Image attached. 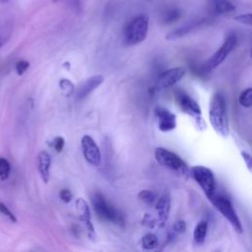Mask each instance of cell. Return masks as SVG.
Listing matches in <instances>:
<instances>
[{"label":"cell","mask_w":252,"mask_h":252,"mask_svg":"<svg viewBox=\"0 0 252 252\" xmlns=\"http://www.w3.org/2000/svg\"><path fill=\"white\" fill-rule=\"evenodd\" d=\"M209 118L215 131L221 137L226 138L229 134L226 104L223 95L219 92H217L211 99Z\"/></svg>","instance_id":"obj_1"},{"label":"cell","mask_w":252,"mask_h":252,"mask_svg":"<svg viewBox=\"0 0 252 252\" xmlns=\"http://www.w3.org/2000/svg\"><path fill=\"white\" fill-rule=\"evenodd\" d=\"M92 203L96 216L100 220L104 221L113 222L120 226L125 225L123 215L118 210H116L112 205H110L104 199L103 195H101L98 192L94 193V195L92 197Z\"/></svg>","instance_id":"obj_2"},{"label":"cell","mask_w":252,"mask_h":252,"mask_svg":"<svg viewBox=\"0 0 252 252\" xmlns=\"http://www.w3.org/2000/svg\"><path fill=\"white\" fill-rule=\"evenodd\" d=\"M149 19L146 15H139L132 19L124 30V42L127 45H135L142 42L148 32Z\"/></svg>","instance_id":"obj_3"},{"label":"cell","mask_w":252,"mask_h":252,"mask_svg":"<svg viewBox=\"0 0 252 252\" xmlns=\"http://www.w3.org/2000/svg\"><path fill=\"white\" fill-rule=\"evenodd\" d=\"M155 158L160 165L176 172L180 176L187 177L189 175V168L187 164L180 157H178L173 152L158 147L155 151Z\"/></svg>","instance_id":"obj_4"},{"label":"cell","mask_w":252,"mask_h":252,"mask_svg":"<svg viewBox=\"0 0 252 252\" xmlns=\"http://www.w3.org/2000/svg\"><path fill=\"white\" fill-rule=\"evenodd\" d=\"M189 174L201 187L207 198L212 202L216 197V179L213 171L203 165H195L189 169Z\"/></svg>","instance_id":"obj_5"},{"label":"cell","mask_w":252,"mask_h":252,"mask_svg":"<svg viewBox=\"0 0 252 252\" xmlns=\"http://www.w3.org/2000/svg\"><path fill=\"white\" fill-rule=\"evenodd\" d=\"M215 208L225 218V220L231 224L234 231L238 234L243 232V227L241 221L231 204V202L223 196H217L212 201Z\"/></svg>","instance_id":"obj_6"},{"label":"cell","mask_w":252,"mask_h":252,"mask_svg":"<svg viewBox=\"0 0 252 252\" xmlns=\"http://www.w3.org/2000/svg\"><path fill=\"white\" fill-rule=\"evenodd\" d=\"M237 42L236 35L234 33H229L222 45L216 51V53L207 61L205 69L206 70H212L219 66L220 63L224 61L226 56L231 52V50L235 47Z\"/></svg>","instance_id":"obj_7"},{"label":"cell","mask_w":252,"mask_h":252,"mask_svg":"<svg viewBox=\"0 0 252 252\" xmlns=\"http://www.w3.org/2000/svg\"><path fill=\"white\" fill-rule=\"evenodd\" d=\"M76 210L78 212V216L80 218V220L85 227L88 237L91 240H94L95 238V229L94 226V223L92 221V214L90 207L88 203L83 198H78L76 200Z\"/></svg>","instance_id":"obj_8"},{"label":"cell","mask_w":252,"mask_h":252,"mask_svg":"<svg viewBox=\"0 0 252 252\" xmlns=\"http://www.w3.org/2000/svg\"><path fill=\"white\" fill-rule=\"evenodd\" d=\"M81 147L85 159L92 165L97 166L100 163V151L94 142V140L89 136L85 135L81 139Z\"/></svg>","instance_id":"obj_9"},{"label":"cell","mask_w":252,"mask_h":252,"mask_svg":"<svg viewBox=\"0 0 252 252\" xmlns=\"http://www.w3.org/2000/svg\"><path fill=\"white\" fill-rule=\"evenodd\" d=\"M176 99L179 103V106H180L181 110L183 112H185L186 114L190 115L194 119L196 124L203 120V118L201 116L202 112H201L200 106L191 96H189L185 93L179 92L176 94Z\"/></svg>","instance_id":"obj_10"},{"label":"cell","mask_w":252,"mask_h":252,"mask_svg":"<svg viewBox=\"0 0 252 252\" xmlns=\"http://www.w3.org/2000/svg\"><path fill=\"white\" fill-rule=\"evenodd\" d=\"M185 74V70L181 67H175L168 69L164 72H162L156 83V89L157 90H163L167 89L174 84H176L179 80L182 79V77Z\"/></svg>","instance_id":"obj_11"},{"label":"cell","mask_w":252,"mask_h":252,"mask_svg":"<svg viewBox=\"0 0 252 252\" xmlns=\"http://www.w3.org/2000/svg\"><path fill=\"white\" fill-rule=\"evenodd\" d=\"M158 120V127L161 132H170L176 127V116L162 106H157L154 110Z\"/></svg>","instance_id":"obj_12"},{"label":"cell","mask_w":252,"mask_h":252,"mask_svg":"<svg viewBox=\"0 0 252 252\" xmlns=\"http://www.w3.org/2000/svg\"><path fill=\"white\" fill-rule=\"evenodd\" d=\"M170 204H171V198L168 194H163L156 203V212L158 214V225L162 227L168 217L170 212Z\"/></svg>","instance_id":"obj_13"},{"label":"cell","mask_w":252,"mask_h":252,"mask_svg":"<svg viewBox=\"0 0 252 252\" xmlns=\"http://www.w3.org/2000/svg\"><path fill=\"white\" fill-rule=\"evenodd\" d=\"M206 22H207L206 19H196V20H192L188 23H185L181 27H179V28L175 29L174 31L170 32L169 33H167L166 39L173 40V39L180 38V37L188 34L189 32H191L193 30L203 26L204 24H206Z\"/></svg>","instance_id":"obj_14"},{"label":"cell","mask_w":252,"mask_h":252,"mask_svg":"<svg viewBox=\"0 0 252 252\" xmlns=\"http://www.w3.org/2000/svg\"><path fill=\"white\" fill-rule=\"evenodd\" d=\"M103 82V77L101 75H94L88 80H86L78 89L76 93V97L81 100L86 98L91 93H93L97 87H99Z\"/></svg>","instance_id":"obj_15"},{"label":"cell","mask_w":252,"mask_h":252,"mask_svg":"<svg viewBox=\"0 0 252 252\" xmlns=\"http://www.w3.org/2000/svg\"><path fill=\"white\" fill-rule=\"evenodd\" d=\"M50 166H51L50 155L46 151H41L37 157V169L44 183H47L49 181Z\"/></svg>","instance_id":"obj_16"},{"label":"cell","mask_w":252,"mask_h":252,"mask_svg":"<svg viewBox=\"0 0 252 252\" xmlns=\"http://www.w3.org/2000/svg\"><path fill=\"white\" fill-rule=\"evenodd\" d=\"M208 232V221L207 220H200L193 231V239L197 245H202L207 237Z\"/></svg>","instance_id":"obj_17"},{"label":"cell","mask_w":252,"mask_h":252,"mask_svg":"<svg viewBox=\"0 0 252 252\" xmlns=\"http://www.w3.org/2000/svg\"><path fill=\"white\" fill-rule=\"evenodd\" d=\"M212 10L214 14L222 15L235 10V6L229 0H213Z\"/></svg>","instance_id":"obj_18"},{"label":"cell","mask_w":252,"mask_h":252,"mask_svg":"<svg viewBox=\"0 0 252 252\" xmlns=\"http://www.w3.org/2000/svg\"><path fill=\"white\" fill-rule=\"evenodd\" d=\"M141 244L145 250H154L158 246V240L155 234L147 233L142 237Z\"/></svg>","instance_id":"obj_19"},{"label":"cell","mask_w":252,"mask_h":252,"mask_svg":"<svg viewBox=\"0 0 252 252\" xmlns=\"http://www.w3.org/2000/svg\"><path fill=\"white\" fill-rule=\"evenodd\" d=\"M239 103L244 107H250L252 104V89L248 88L244 90L239 95Z\"/></svg>","instance_id":"obj_20"},{"label":"cell","mask_w":252,"mask_h":252,"mask_svg":"<svg viewBox=\"0 0 252 252\" xmlns=\"http://www.w3.org/2000/svg\"><path fill=\"white\" fill-rule=\"evenodd\" d=\"M138 197L143 203H145L147 205H152L156 201V194L153 191L148 190V189L140 191L138 194Z\"/></svg>","instance_id":"obj_21"},{"label":"cell","mask_w":252,"mask_h":252,"mask_svg":"<svg viewBox=\"0 0 252 252\" xmlns=\"http://www.w3.org/2000/svg\"><path fill=\"white\" fill-rule=\"evenodd\" d=\"M11 171V165L10 162L5 158H0V179L6 180Z\"/></svg>","instance_id":"obj_22"},{"label":"cell","mask_w":252,"mask_h":252,"mask_svg":"<svg viewBox=\"0 0 252 252\" xmlns=\"http://www.w3.org/2000/svg\"><path fill=\"white\" fill-rule=\"evenodd\" d=\"M181 16V12L178 9H171L169 11H167L163 17V21L164 23H172L177 21Z\"/></svg>","instance_id":"obj_23"},{"label":"cell","mask_w":252,"mask_h":252,"mask_svg":"<svg viewBox=\"0 0 252 252\" xmlns=\"http://www.w3.org/2000/svg\"><path fill=\"white\" fill-rule=\"evenodd\" d=\"M186 231V222L183 220H177L172 224V233L175 235L177 234H183Z\"/></svg>","instance_id":"obj_24"},{"label":"cell","mask_w":252,"mask_h":252,"mask_svg":"<svg viewBox=\"0 0 252 252\" xmlns=\"http://www.w3.org/2000/svg\"><path fill=\"white\" fill-rule=\"evenodd\" d=\"M59 86H60V89L65 93L67 96H69L74 91V85L72 84L71 81L67 79H62L59 83Z\"/></svg>","instance_id":"obj_25"},{"label":"cell","mask_w":252,"mask_h":252,"mask_svg":"<svg viewBox=\"0 0 252 252\" xmlns=\"http://www.w3.org/2000/svg\"><path fill=\"white\" fill-rule=\"evenodd\" d=\"M29 66H30V63L27 60H20V61H18L16 63V66H15L17 74L19 76H22L29 69Z\"/></svg>","instance_id":"obj_26"},{"label":"cell","mask_w":252,"mask_h":252,"mask_svg":"<svg viewBox=\"0 0 252 252\" xmlns=\"http://www.w3.org/2000/svg\"><path fill=\"white\" fill-rule=\"evenodd\" d=\"M0 213L6 216L11 221L13 222L17 221V218L15 217V215L12 213V211H10V209L4 203H0Z\"/></svg>","instance_id":"obj_27"},{"label":"cell","mask_w":252,"mask_h":252,"mask_svg":"<svg viewBox=\"0 0 252 252\" xmlns=\"http://www.w3.org/2000/svg\"><path fill=\"white\" fill-rule=\"evenodd\" d=\"M53 149L57 152V153H60L63 148H64V145H65V140L63 137L61 136H58V137H55L51 143Z\"/></svg>","instance_id":"obj_28"},{"label":"cell","mask_w":252,"mask_h":252,"mask_svg":"<svg viewBox=\"0 0 252 252\" xmlns=\"http://www.w3.org/2000/svg\"><path fill=\"white\" fill-rule=\"evenodd\" d=\"M234 20L238 23H241V24H244V25H247V26H251V24H252V15L250 13L244 14V15H239V16H236L234 18Z\"/></svg>","instance_id":"obj_29"},{"label":"cell","mask_w":252,"mask_h":252,"mask_svg":"<svg viewBox=\"0 0 252 252\" xmlns=\"http://www.w3.org/2000/svg\"><path fill=\"white\" fill-rule=\"evenodd\" d=\"M59 197H60V199H61L64 203L68 204V203H70L71 200H72V193H71V191H70L69 189L64 188V189H61V190H60V192H59Z\"/></svg>","instance_id":"obj_30"},{"label":"cell","mask_w":252,"mask_h":252,"mask_svg":"<svg viewBox=\"0 0 252 252\" xmlns=\"http://www.w3.org/2000/svg\"><path fill=\"white\" fill-rule=\"evenodd\" d=\"M241 157H242L243 160L245 161L248 170L251 171V169H252V158H251L250 154L247 153V152H245V151H242V152H241Z\"/></svg>","instance_id":"obj_31"},{"label":"cell","mask_w":252,"mask_h":252,"mask_svg":"<svg viewBox=\"0 0 252 252\" xmlns=\"http://www.w3.org/2000/svg\"><path fill=\"white\" fill-rule=\"evenodd\" d=\"M143 223H144L145 225H147V226L153 228V227L156 225L157 222H156V220L152 218V216L146 214V215L144 216V219H143Z\"/></svg>","instance_id":"obj_32"},{"label":"cell","mask_w":252,"mask_h":252,"mask_svg":"<svg viewBox=\"0 0 252 252\" xmlns=\"http://www.w3.org/2000/svg\"><path fill=\"white\" fill-rule=\"evenodd\" d=\"M4 42H5V39H4V38H2V37H0V48L3 46Z\"/></svg>","instance_id":"obj_33"},{"label":"cell","mask_w":252,"mask_h":252,"mask_svg":"<svg viewBox=\"0 0 252 252\" xmlns=\"http://www.w3.org/2000/svg\"><path fill=\"white\" fill-rule=\"evenodd\" d=\"M0 1H1V2H4V3H5V2H7L8 0H0Z\"/></svg>","instance_id":"obj_34"}]
</instances>
